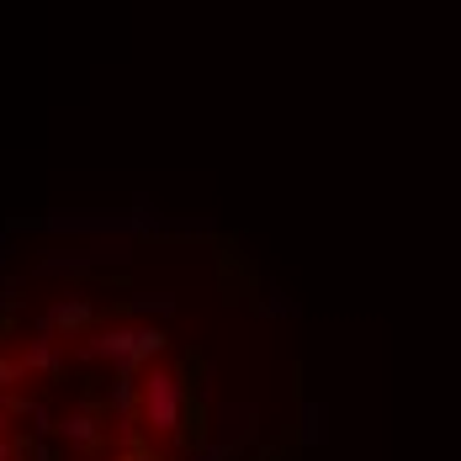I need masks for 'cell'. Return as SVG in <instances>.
Masks as SVG:
<instances>
[{
  "label": "cell",
  "instance_id": "6da1fadb",
  "mask_svg": "<svg viewBox=\"0 0 461 461\" xmlns=\"http://www.w3.org/2000/svg\"><path fill=\"white\" fill-rule=\"evenodd\" d=\"M181 387H176V376H165V371H149L143 376V414H149V424L154 429H176L181 424Z\"/></svg>",
  "mask_w": 461,
  "mask_h": 461
},
{
  "label": "cell",
  "instance_id": "7a4b0ae2",
  "mask_svg": "<svg viewBox=\"0 0 461 461\" xmlns=\"http://www.w3.org/2000/svg\"><path fill=\"white\" fill-rule=\"evenodd\" d=\"M64 435H69L75 446H86V451H91V446H95V419L91 414H69V419H64Z\"/></svg>",
  "mask_w": 461,
  "mask_h": 461
},
{
  "label": "cell",
  "instance_id": "3957f363",
  "mask_svg": "<svg viewBox=\"0 0 461 461\" xmlns=\"http://www.w3.org/2000/svg\"><path fill=\"white\" fill-rule=\"evenodd\" d=\"M27 366H38V371H53V366H59V350H53L48 339H38V345H27Z\"/></svg>",
  "mask_w": 461,
  "mask_h": 461
}]
</instances>
